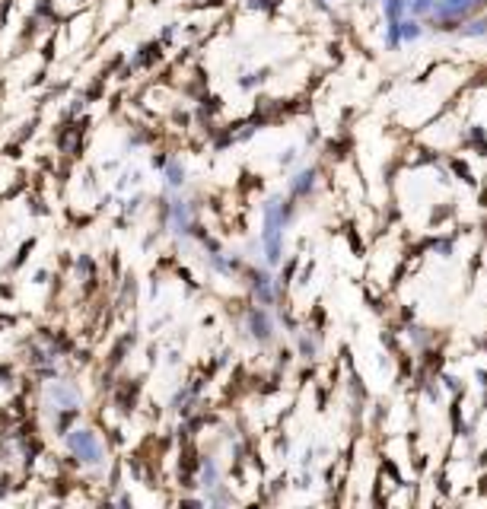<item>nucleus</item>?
<instances>
[{
	"mask_svg": "<svg viewBox=\"0 0 487 509\" xmlns=\"http://www.w3.org/2000/svg\"><path fill=\"white\" fill-rule=\"evenodd\" d=\"M169 223H172V230L175 232H191L195 230V223H191V210L185 201H172V210H169Z\"/></svg>",
	"mask_w": 487,
	"mask_h": 509,
	"instance_id": "8",
	"label": "nucleus"
},
{
	"mask_svg": "<svg viewBox=\"0 0 487 509\" xmlns=\"http://www.w3.org/2000/svg\"><path fill=\"white\" fill-rule=\"evenodd\" d=\"M382 17L386 23H398L408 17V0H382Z\"/></svg>",
	"mask_w": 487,
	"mask_h": 509,
	"instance_id": "10",
	"label": "nucleus"
},
{
	"mask_svg": "<svg viewBox=\"0 0 487 509\" xmlns=\"http://www.w3.org/2000/svg\"><path fill=\"white\" fill-rule=\"evenodd\" d=\"M277 0H248V7L252 10H268V7H274Z\"/></svg>",
	"mask_w": 487,
	"mask_h": 509,
	"instance_id": "16",
	"label": "nucleus"
},
{
	"mask_svg": "<svg viewBox=\"0 0 487 509\" xmlns=\"http://www.w3.org/2000/svg\"><path fill=\"white\" fill-rule=\"evenodd\" d=\"M424 35V23L417 17H405L401 19V45H408V41H417Z\"/></svg>",
	"mask_w": 487,
	"mask_h": 509,
	"instance_id": "11",
	"label": "nucleus"
},
{
	"mask_svg": "<svg viewBox=\"0 0 487 509\" xmlns=\"http://www.w3.org/2000/svg\"><path fill=\"white\" fill-rule=\"evenodd\" d=\"M487 0H437V7L430 13V26L437 29H459L468 17L481 13Z\"/></svg>",
	"mask_w": 487,
	"mask_h": 509,
	"instance_id": "2",
	"label": "nucleus"
},
{
	"mask_svg": "<svg viewBox=\"0 0 487 509\" xmlns=\"http://www.w3.org/2000/svg\"><path fill=\"white\" fill-rule=\"evenodd\" d=\"M315 179H319V169L309 166V169H299L293 179H290V197H306L315 188Z\"/></svg>",
	"mask_w": 487,
	"mask_h": 509,
	"instance_id": "6",
	"label": "nucleus"
},
{
	"mask_svg": "<svg viewBox=\"0 0 487 509\" xmlns=\"http://www.w3.org/2000/svg\"><path fill=\"white\" fill-rule=\"evenodd\" d=\"M67 449H70V455H74L80 465H99L102 455H106L99 436L92 433V430H83V427L67 433Z\"/></svg>",
	"mask_w": 487,
	"mask_h": 509,
	"instance_id": "3",
	"label": "nucleus"
},
{
	"mask_svg": "<svg viewBox=\"0 0 487 509\" xmlns=\"http://www.w3.org/2000/svg\"><path fill=\"white\" fill-rule=\"evenodd\" d=\"M252 290H255L258 303L261 306H271L274 299H277V290H274V277L268 271H258L255 277H252Z\"/></svg>",
	"mask_w": 487,
	"mask_h": 509,
	"instance_id": "7",
	"label": "nucleus"
},
{
	"mask_svg": "<svg viewBox=\"0 0 487 509\" xmlns=\"http://www.w3.org/2000/svg\"><path fill=\"white\" fill-rule=\"evenodd\" d=\"M217 481H220V471H217V461L214 459H204L201 461V487H217Z\"/></svg>",
	"mask_w": 487,
	"mask_h": 509,
	"instance_id": "12",
	"label": "nucleus"
},
{
	"mask_svg": "<svg viewBox=\"0 0 487 509\" xmlns=\"http://www.w3.org/2000/svg\"><path fill=\"white\" fill-rule=\"evenodd\" d=\"M293 157H297V150H287V153L281 157V163H284V166H290V163H293Z\"/></svg>",
	"mask_w": 487,
	"mask_h": 509,
	"instance_id": "17",
	"label": "nucleus"
},
{
	"mask_svg": "<svg viewBox=\"0 0 487 509\" xmlns=\"http://www.w3.org/2000/svg\"><path fill=\"white\" fill-rule=\"evenodd\" d=\"M459 35L462 39H487V17H468L462 26H459Z\"/></svg>",
	"mask_w": 487,
	"mask_h": 509,
	"instance_id": "9",
	"label": "nucleus"
},
{
	"mask_svg": "<svg viewBox=\"0 0 487 509\" xmlns=\"http://www.w3.org/2000/svg\"><path fill=\"white\" fill-rule=\"evenodd\" d=\"M437 7V0H408V17H417V19H430Z\"/></svg>",
	"mask_w": 487,
	"mask_h": 509,
	"instance_id": "14",
	"label": "nucleus"
},
{
	"mask_svg": "<svg viewBox=\"0 0 487 509\" xmlns=\"http://www.w3.org/2000/svg\"><path fill=\"white\" fill-rule=\"evenodd\" d=\"M299 353H303L306 360H312V357H315V341H309V337H299Z\"/></svg>",
	"mask_w": 487,
	"mask_h": 509,
	"instance_id": "15",
	"label": "nucleus"
},
{
	"mask_svg": "<svg viewBox=\"0 0 487 509\" xmlns=\"http://www.w3.org/2000/svg\"><path fill=\"white\" fill-rule=\"evenodd\" d=\"M48 398L54 401V408L61 411H77V404H80V392L74 386H67V382H54L48 388Z\"/></svg>",
	"mask_w": 487,
	"mask_h": 509,
	"instance_id": "5",
	"label": "nucleus"
},
{
	"mask_svg": "<svg viewBox=\"0 0 487 509\" xmlns=\"http://www.w3.org/2000/svg\"><path fill=\"white\" fill-rule=\"evenodd\" d=\"M166 185L169 188H182L185 185V166L179 159H172V163L166 166Z\"/></svg>",
	"mask_w": 487,
	"mask_h": 509,
	"instance_id": "13",
	"label": "nucleus"
},
{
	"mask_svg": "<svg viewBox=\"0 0 487 509\" xmlns=\"http://www.w3.org/2000/svg\"><path fill=\"white\" fill-rule=\"evenodd\" d=\"M246 325H248V335L255 337L258 344H271V341H274V319H271V312H268L264 306L248 309Z\"/></svg>",
	"mask_w": 487,
	"mask_h": 509,
	"instance_id": "4",
	"label": "nucleus"
},
{
	"mask_svg": "<svg viewBox=\"0 0 487 509\" xmlns=\"http://www.w3.org/2000/svg\"><path fill=\"white\" fill-rule=\"evenodd\" d=\"M293 220V204L284 197H268L264 204V230H261V246H264V261L277 268L284 258V226Z\"/></svg>",
	"mask_w": 487,
	"mask_h": 509,
	"instance_id": "1",
	"label": "nucleus"
}]
</instances>
